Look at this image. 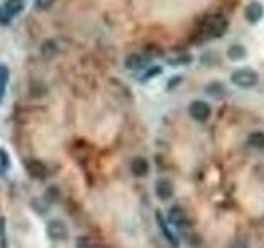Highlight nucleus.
Returning <instances> with one entry per match:
<instances>
[{"label": "nucleus", "mask_w": 264, "mask_h": 248, "mask_svg": "<svg viewBox=\"0 0 264 248\" xmlns=\"http://www.w3.org/2000/svg\"><path fill=\"white\" fill-rule=\"evenodd\" d=\"M231 83L238 88H255L258 85V81H260V76L255 70H250V68H240V70H235L231 73Z\"/></svg>", "instance_id": "1"}, {"label": "nucleus", "mask_w": 264, "mask_h": 248, "mask_svg": "<svg viewBox=\"0 0 264 248\" xmlns=\"http://www.w3.org/2000/svg\"><path fill=\"white\" fill-rule=\"evenodd\" d=\"M45 232H46V237H48L51 242H65L66 239H68V235H70L68 225H66L65 222L60 220V219L48 220Z\"/></svg>", "instance_id": "2"}, {"label": "nucleus", "mask_w": 264, "mask_h": 248, "mask_svg": "<svg viewBox=\"0 0 264 248\" xmlns=\"http://www.w3.org/2000/svg\"><path fill=\"white\" fill-rule=\"evenodd\" d=\"M226 28H228V22H226L225 18L213 17V18H210L208 22H206L203 33L208 38H218V37H223L225 32H226Z\"/></svg>", "instance_id": "3"}, {"label": "nucleus", "mask_w": 264, "mask_h": 248, "mask_svg": "<svg viewBox=\"0 0 264 248\" xmlns=\"http://www.w3.org/2000/svg\"><path fill=\"white\" fill-rule=\"evenodd\" d=\"M188 113H190L191 120H195L198 123H205L211 116V108L208 103L196 100L188 106Z\"/></svg>", "instance_id": "4"}, {"label": "nucleus", "mask_w": 264, "mask_h": 248, "mask_svg": "<svg viewBox=\"0 0 264 248\" xmlns=\"http://www.w3.org/2000/svg\"><path fill=\"white\" fill-rule=\"evenodd\" d=\"M27 174L35 180H43L48 175V167L43 161H38V159H30L27 162Z\"/></svg>", "instance_id": "5"}, {"label": "nucleus", "mask_w": 264, "mask_h": 248, "mask_svg": "<svg viewBox=\"0 0 264 248\" xmlns=\"http://www.w3.org/2000/svg\"><path fill=\"white\" fill-rule=\"evenodd\" d=\"M155 195L162 200V202H165V200L172 199L174 195V185L170 180L167 179H160L157 180V184H155Z\"/></svg>", "instance_id": "6"}, {"label": "nucleus", "mask_w": 264, "mask_h": 248, "mask_svg": "<svg viewBox=\"0 0 264 248\" xmlns=\"http://www.w3.org/2000/svg\"><path fill=\"white\" fill-rule=\"evenodd\" d=\"M264 15V7L261 2H251L245 10V17L250 23H258Z\"/></svg>", "instance_id": "7"}, {"label": "nucleus", "mask_w": 264, "mask_h": 248, "mask_svg": "<svg viewBox=\"0 0 264 248\" xmlns=\"http://www.w3.org/2000/svg\"><path fill=\"white\" fill-rule=\"evenodd\" d=\"M131 172L136 177H146L149 174V162L146 157H136L131 162Z\"/></svg>", "instance_id": "8"}, {"label": "nucleus", "mask_w": 264, "mask_h": 248, "mask_svg": "<svg viewBox=\"0 0 264 248\" xmlns=\"http://www.w3.org/2000/svg\"><path fill=\"white\" fill-rule=\"evenodd\" d=\"M169 222L177 227L187 224V214H185V210L182 209V207L175 205L169 210Z\"/></svg>", "instance_id": "9"}, {"label": "nucleus", "mask_w": 264, "mask_h": 248, "mask_svg": "<svg viewBox=\"0 0 264 248\" xmlns=\"http://www.w3.org/2000/svg\"><path fill=\"white\" fill-rule=\"evenodd\" d=\"M25 7H27V2H25V0H7V2L3 3V10L12 18L22 13L25 10Z\"/></svg>", "instance_id": "10"}, {"label": "nucleus", "mask_w": 264, "mask_h": 248, "mask_svg": "<svg viewBox=\"0 0 264 248\" xmlns=\"http://www.w3.org/2000/svg\"><path fill=\"white\" fill-rule=\"evenodd\" d=\"M155 217H157L159 227H160V230H162L164 237H165V239H167V240L170 242V244H172V247H175V248H177V247H178V239H177V237L174 235V232L169 229V227H167V224H165V220H164L162 214H160V212H157V214H155Z\"/></svg>", "instance_id": "11"}, {"label": "nucleus", "mask_w": 264, "mask_h": 248, "mask_svg": "<svg viewBox=\"0 0 264 248\" xmlns=\"http://www.w3.org/2000/svg\"><path fill=\"white\" fill-rule=\"evenodd\" d=\"M147 63V60L144 58L142 55H139V53H132V55H129L126 61H124V66H126L127 70H141L144 68Z\"/></svg>", "instance_id": "12"}, {"label": "nucleus", "mask_w": 264, "mask_h": 248, "mask_svg": "<svg viewBox=\"0 0 264 248\" xmlns=\"http://www.w3.org/2000/svg\"><path fill=\"white\" fill-rule=\"evenodd\" d=\"M8 81H10V68L7 65L0 63V103L3 101L5 93H7Z\"/></svg>", "instance_id": "13"}, {"label": "nucleus", "mask_w": 264, "mask_h": 248, "mask_svg": "<svg viewBox=\"0 0 264 248\" xmlns=\"http://www.w3.org/2000/svg\"><path fill=\"white\" fill-rule=\"evenodd\" d=\"M226 55H228V58L230 60H243L246 56V48L245 46H241V45H231L230 48H228L226 51Z\"/></svg>", "instance_id": "14"}, {"label": "nucleus", "mask_w": 264, "mask_h": 248, "mask_svg": "<svg viewBox=\"0 0 264 248\" xmlns=\"http://www.w3.org/2000/svg\"><path fill=\"white\" fill-rule=\"evenodd\" d=\"M248 144L255 149H264V132H251L250 137H248Z\"/></svg>", "instance_id": "15"}, {"label": "nucleus", "mask_w": 264, "mask_h": 248, "mask_svg": "<svg viewBox=\"0 0 264 248\" xmlns=\"http://www.w3.org/2000/svg\"><path fill=\"white\" fill-rule=\"evenodd\" d=\"M43 199H45L48 204H56V202H60V199H61L60 189H58V187H55V185H51V187L46 189V192H45V195H43Z\"/></svg>", "instance_id": "16"}, {"label": "nucleus", "mask_w": 264, "mask_h": 248, "mask_svg": "<svg viewBox=\"0 0 264 248\" xmlns=\"http://www.w3.org/2000/svg\"><path fill=\"white\" fill-rule=\"evenodd\" d=\"M41 55L45 58H51V56L56 55V41L55 40H46L41 43Z\"/></svg>", "instance_id": "17"}, {"label": "nucleus", "mask_w": 264, "mask_h": 248, "mask_svg": "<svg viewBox=\"0 0 264 248\" xmlns=\"http://www.w3.org/2000/svg\"><path fill=\"white\" fill-rule=\"evenodd\" d=\"M226 88L223 83H210L208 86H206V93L211 96H215V98H218V96H223L225 95V91Z\"/></svg>", "instance_id": "18"}, {"label": "nucleus", "mask_w": 264, "mask_h": 248, "mask_svg": "<svg viewBox=\"0 0 264 248\" xmlns=\"http://www.w3.org/2000/svg\"><path fill=\"white\" fill-rule=\"evenodd\" d=\"M191 60H193V58H191L190 55L177 56V58H172V60H170V65H172V66H177V65H188Z\"/></svg>", "instance_id": "19"}, {"label": "nucleus", "mask_w": 264, "mask_h": 248, "mask_svg": "<svg viewBox=\"0 0 264 248\" xmlns=\"http://www.w3.org/2000/svg\"><path fill=\"white\" fill-rule=\"evenodd\" d=\"M160 73H162V68H160V66H152L151 70H147V71H146V75H144L142 81L152 80V78H155V76H157V75H160Z\"/></svg>", "instance_id": "20"}, {"label": "nucleus", "mask_w": 264, "mask_h": 248, "mask_svg": "<svg viewBox=\"0 0 264 248\" xmlns=\"http://www.w3.org/2000/svg\"><path fill=\"white\" fill-rule=\"evenodd\" d=\"M0 165H2L3 169H8L10 167L8 154H7V151H3V149H0Z\"/></svg>", "instance_id": "21"}, {"label": "nucleus", "mask_w": 264, "mask_h": 248, "mask_svg": "<svg viewBox=\"0 0 264 248\" xmlns=\"http://www.w3.org/2000/svg\"><path fill=\"white\" fill-rule=\"evenodd\" d=\"M10 22H12V17L5 12L3 7H0V25H5V27H7V25H10Z\"/></svg>", "instance_id": "22"}, {"label": "nucleus", "mask_w": 264, "mask_h": 248, "mask_svg": "<svg viewBox=\"0 0 264 248\" xmlns=\"http://www.w3.org/2000/svg\"><path fill=\"white\" fill-rule=\"evenodd\" d=\"M55 0H35V5L40 8V10H48L51 5H53Z\"/></svg>", "instance_id": "23"}, {"label": "nucleus", "mask_w": 264, "mask_h": 248, "mask_svg": "<svg viewBox=\"0 0 264 248\" xmlns=\"http://www.w3.org/2000/svg\"><path fill=\"white\" fill-rule=\"evenodd\" d=\"M76 248H92L89 240H88V237H80V239L76 240Z\"/></svg>", "instance_id": "24"}, {"label": "nucleus", "mask_w": 264, "mask_h": 248, "mask_svg": "<svg viewBox=\"0 0 264 248\" xmlns=\"http://www.w3.org/2000/svg\"><path fill=\"white\" fill-rule=\"evenodd\" d=\"M177 83H182V76H177V78H175V80H172V81H170L169 88H172L174 85H177Z\"/></svg>", "instance_id": "25"}]
</instances>
